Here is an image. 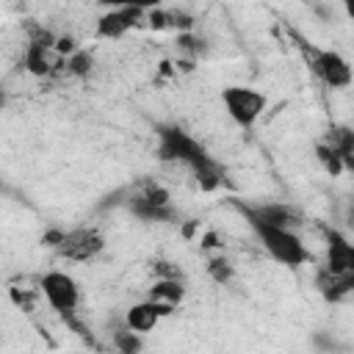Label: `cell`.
Here are the masks:
<instances>
[{
	"label": "cell",
	"mask_w": 354,
	"mask_h": 354,
	"mask_svg": "<svg viewBox=\"0 0 354 354\" xmlns=\"http://www.w3.org/2000/svg\"><path fill=\"white\" fill-rule=\"evenodd\" d=\"M155 158L166 166H185L196 174V183L202 191H213L221 185V169L207 155V149L180 124L163 122L155 124Z\"/></svg>",
	"instance_id": "cell-1"
},
{
	"label": "cell",
	"mask_w": 354,
	"mask_h": 354,
	"mask_svg": "<svg viewBox=\"0 0 354 354\" xmlns=\"http://www.w3.org/2000/svg\"><path fill=\"white\" fill-rule=\"evenodd\" d=\"M235 207H238V213L243 216V221L249 224V230L254 232V238L260 241L263 252H266L274 263L288 266V268H301V266H307V263L313 260V252L304 246V241H301V235H299L296 230H290V227H277V224H268V221L257 218L252 210L243 207V202H235Z\"/></svg>",
	"instance_id": "cell-2"
},
{
	"label": "cell",
	"mask_w": 354,
	"mask_h": 354,
	"mask_svg": "<svg viewBox=\"0 0 354 354\" xmlns=\"http://www.w3.org/2000/svg\"><path fill=\"white\" fill-rule=\"evenodd\" d=\"M218 102H221L224 113L232 119V124H238L241 130H252L257 124V119L266 113V108H268V97L260 88L241 86V83L224 86L218 91Z\"/></svg>",
	"instance_id": "cell-3"
},
{
	"label": "cell",
	"mask_w": 354,
	"mask_h": 354,
	"mask_svg": "<svg viewBox=\"0 0 354 354\" xmlns=\"http://www.w3.org/2000/svg\"><path fill=\"white\" fill-rule=\"evenodd\" d=\"M39 290H41L44 301L50 304V310L64 318L75 315L80 307V282L69 271H61V268L44 271L39 279Z\"/></svg>",
	"instance_id": "cell-4"
},
{
	"label": "cell",
	"mask_w": 354,
	"mask_h": 354,
	"mask_svg": "<svg viewBox=\"0 0 354 354\" xmlns=\"http://www.w3.org/2000/svg\"><path fill=\"white\" fill-rule=\"evenodd\" d=\"M53 249L58 257H64L69 263H88L102 254L105 238L97 227H72V230H61Z\"/></svg>",
	"instance_id": "cell-5"
},
{
	"label": "cell",
	"mask_w": 354,
	"mask_h": 354,
	"mask_svg": "<svg viewBox=\"0 0 354 354\" xmlns=\"http://www.w3.org/2000/svg\"><path fill=\"white\" fill-rule=\"evenodd\" d=\"M53 41H55V33L47 30V28H36L28 36V44H25V53H22V66H25L28 75L50 77V75H55L61 69L64 58L55 55Z\"/></svg>",
	"instance_id": "cell-6"
},
{
	"label": "cell",
	"mask_w": 354,
	"mask_h": 354,
	"mask_svg": "<svg viewBox=\"0 0 354 354\" xmlns=\"http://www.w3.org/2000/svg\"><path fill=\"white\" fill-rule=\"evenodd\" d=\"M307 58H310L313 75H315L326 88L343 91V88L351 86V64H348V58H346L343 53L324 47V50H310Z\"/></svg>",
	"instance_id": "cell-7"
},
{
	"label": "cell",
	"mask_w": 354,
	"mask_h": 354,
	"mask_svg": "<svg viewBox=\"0 0 354 354\" xmlns=\"http://www.w3.org/2000/svg\"><path fill=\"white\" fill-rule=\"evenodd\" d=\"M147 11L138 8V6H116V8H102V14L97 17V25H94V36L97 39H108V41H116L122 39L124 33H130L141 17Z\"/></svg>",
	"instance_id": "cell-8"
},
{
	"label": "cell",
	"mask_w": 354,
	"mask_h": 354,
	"mask_svg": "<svg viewBox=\"0 0 354 354\" xmlns=\"http://www.w3.org/2000/svg\"><path fill=\"white\" fill-rule=\"evenodd\" d=\"M177 310H171V307H166V304H160V301H152V299H141V301H133L127 310H124V329H130V332H138V335H147V332H152L163 318H169V315H174Z\"/></svg>",
	"instance_id": "cell-9"
},
{
	"label": "cell",
	"mask_w": 354,
	"mask_h": 354,
	"mask_svg": "<svg viewBox=\"0 0 354 354\" xmlns=\"http://www.w3.org/2000/svg\"><path fill=\"white\" fill-rule=\"evenodd\" d=\"M324 268L335 274H354V246L337 230L326 232V266Z\"/></svg>",
	"instance_id": "cell-10"
},
{
	"label": "cell",
	"mask_w": 354,
	"mask_h": 354,
	"mask_svg": "<svg viewBox=\"0 0 354 354\" xmlns=\"http://www.w3.org/2000/svg\"><path fill=\"white\" fill-rule=\"evenodd\" d=\"M243 207L252 210L257 218H263V221H268V224H277V227H290V230H296L299 221H301L299 210H296L293 205H288V202H257V205H243Z\"/></svg>",
	"instance_id": "cell-11"
},
{
	"label": "cell",
	"mask_w": 354,
	"mask_h": 354,
	"mask_svg": "<svg viewBox=\"0 0 354 354\" xmlns=\"http://www.w3.org/2000/svg\"><path fill=\"white\" fill-rule=\"evenodd\" d=\"M147 299L160 301V304L177 310L185 301V282L180 277H155V282L147 290Z\"/></svg>",
	"instance_id": "cell-12"
},
{
	"label": "cell",
	"mask_w": 354,
	"mask_h": 354,
	"mask_svg": "<svg viewBox=\"0 0 354 354\" xmlns=\"http://www.w3.org/2000/svg\"><path fill=\"white\" fill-rule=\"evenodd\" d=\"M354 288V274H335L329 268L318 271V290L329 299V301H340L343 296H348Z\"/></svg>",
	"instance_id": "cell-13"
},
{
	"label": "cell",
	"mask_w": 354,
	"mask_h": 354,
	"mask_svg": "<svg viewBox=\"0 0 354 354\" xmlns=\"http://www.w3.org/2000/svg\"><path fill=\"white\" fill-rule=\"evenodd\" d=\"M127 210H130L136 218H141V221H171V218H174L171 205H169V207L152 205V202H147L141 194H133V196H130Z\"/></svg>",
	"instance_id": "cell-14"
},
{
	"label": "cell",
	"mask_w": 354,
	"mask_h": 354,
	"mask_svg": "<svg viewBox=\"0 0 354 354\" xmlns=\"http://www.w3.org/2000/svg\"><path fill=\"white\" fill-rule=\"evenodd\" d=\"M91 69H94V55L88 50H83V47L75 50L72 55H66L64 64H61V72L69 75V77H88Z\"/></svg>",
	"instance_id": "cell-15"
},
{
	"label": "cell",
	"mask_w": 354,
	"mask_h": 354,
	"mask_svg": "<svg viewBox=\"0 0 354 354\" xmlns=\"http://www.w3.org/2000/svg\"><path fill=\"white\" fill-rule=\"evenodd\" d=\"M136 194H141L147 202L160 205V207H169V205H171V194H169V188H166V185H160V183H155V180L141 183V188H138Z\"/></svg>",
	"instance_id": "cell-16"
},
{
	"label": "cell",
	"mask_w": 354,
	"mask_h": 354,
	"mask_svg": "<svg viewBox=\"0 0 354 354\" xmlns=\"http://www.w3.org/2000/svg\"><path fill=\"white\" fill-rule=\"evenodd\" d=\"M315 152H318V160L324 163V169H326L329 174H337V171H343V169H346V163L340 160V155H337L329 144H318V147H315Z\"/></svg>",
	"instance_id": "cell-17"
},
{
	"label": "cell",
	"mask_w": 354,
	"mask_h": 354,
	"mask_svg": "<svg viewBox=\"0 0 354 354\" xmlns=\"http://www.w3.org/2000/svg\"><path fill=\"white\" fill-rule=\"evenodd\" d=\"M230 274H232V268H230V263H227V260H221V257L210 260V277H213L216 282L230 279Z\"/></svg>",
	"instance_id": "cell-18"
},
{
	"label": "cell",
	"mask_w": 354,
	"mask_h": 354,
	"mask_svg": "<svg viewBox=\"0 0 354 354\" xmlns=\"http://www.w3.org/2000/svg\"><path fill=\"white\" fill-rule=\"evenodd\" d=\"M138 332H130V329H124L122 335H119V348H124V351H136V348H141V343H138Z\"/></svg>",
	"instance_id": "cell-19"
},
{
	"label": "cell",
	"mask_w": 354,
	"mask_h": 354,
	"mask_svg": "<svg viewBox=\"0 0 354 354\" xmlns=\"http://www.w3.org/2000/svg\"><path fill=\"white\" fill-rule=\"evenodd\" d=\"M102 8H116V6H136V0H94Z\"/></svg>",
	"instance_id": "cell-20"
}]
</instances>
